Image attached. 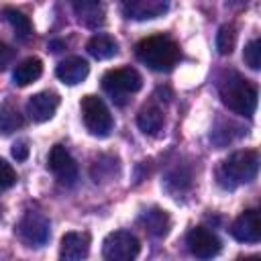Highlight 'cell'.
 Returning <instances> with one entry per match:
<instances>
[{"label": "cell", "instance_id": "cell-9", "mask_svg": "<svg viewBox=\"0 0 261 261\" xmlns=\"http://www.w3.org/2000/svg\"><path fill=\"white\" fill-rule=\"evenodd\" d=\"M186 245L190 249V253L194 257H200V259H210V257H216L220 253V239L204 228V226H194L190 228L188 237H186Z\"/></svg>", "mask_w": 261, "mask_h": 261}, {"label": "cell", "instance_id": "cell-10", "mask_svg": "<svg viewBox=\"0 0 261 261\" xmlns=\"http://www.w3.org/2000/svg\"><path fill=\"white\" fill-rule=\"evenodd\" d=\"M230 234L239 243H259L261 239V218L257 208H249L241 212L232 224H230Z\"/></svg>", "mask_w": 261, "mask_h": 261}, {"label": "cell", "instance_id": "cell-18", "mask_svg": "<svg viewBox=\"0 0 261 261\" xmlns=\"http://www.w3.org/2000/svg\"><path fill=\"white\" fill-rule=\"evenodd\" d=\"M41 73H43V61L39 57H29L14 67L12 80L16 86H29V84L37 82L41 77Z\"/></svg>", "mask_w": 261, "mask_h": 261}, {"label": "cell", "instance_id": "cell-4", "mask_svg": "<svg viewBox=\"0 0 261 261\" xmlns=\"http://www.w3.org/2000/svg\"><path fill=\"white\" fill-rule=\"evenodd\" d=\"M80 108H82V120H84L90 135H94V137H108L110 135L114 120H112V114H110V110L102 98L88 94L82 98Z\"/></svg>", "mask_w": 261, "mask_h": 261}, {"label": "cell", "instance_id": "cell-14", "mask_svg": "<svg viewBox=\"0 0 261 261\" xmlns=\"http://www.w3.org/2000/svg\"><path fill=\"white\" fill-rule=\"evenodd\" d=\"M88 73H90V65H88V61L82 59V57H67V59H63V61L57 65V69H55V75H57L63 84H67V86H77V84H82V82L88 77Z\"/></svg>", "mask_w": 261, "mask_h": 261}, {"label": "cell", "instance_id": "cell-6", "mask_svg": "<svg viewBox=\"0 0 261 261\" xmlns=\"http://www.w3.org/2000/svg\"><path fill=\"white\" fill-rule=\"evenodd\" d=\"M16 237L27 247H43L51 237L49 218L41 212L29 210L16 224Z\"/></svg>", "mask_w": 261, "mask_h": 261}, {"label": "cell", "instance_id": "cell-5", "mask_svg": "<svg viewBox=\"0 0 261 261\" xmlns=\"http://www.w3.org/2000/svg\"><path fill=\"white\" fill-rule=\"evenodd\" d=\"M143 86V77L137 69L133 67H116V69H108L102 75V88L112 96V100H116L118 104L124 102L126 96L139 92Z\"/></svg>", "mask_w": 261, "mask_h": 261}, {"label": "cell", "instance_id": "cell-3", "mask_svg": "<svg viewBox=\"0 0 261 261\" xmlns=\"http://www.w3.org/2000/svg\"><path fill=\"white\" fill-rule=\"evenodd\" d=\"M259 169V153L255 149H243L228 155L218 169V181L222 188H237L241 184H249L255 179Z\"/></svg>", "mask_w": 261, "mask_h": 261}, {"label": "cell", "instance_id": "cell-20", "mask_svg": "<svg viewBox=\"0 0 261 261\" xmlns=\"http://www.w3.org/2000/svg\"><path fill=\"white\" fill-rule=\"evenodd\" d=\"M24 124V118L22 114L18 112V106L12 104L10 100H6L2 106H0V130L4 135H10L14 133L16 128H20Z\"/></svg>", "mask_w": 261, "mask_h": 261}, {"label": "cell", "instance_id": "cell-2", "mask_svg": "<svg viewBox=\"0 0 261 261\" xmlns=\"http://www.w3.org/2000/svg\"><path fill=\"white\" fill-rule=\"evenodd\" d=\"M222 104L241 116H251L257 108V88L237 71H228L220 80Z\"/></svg>", "mask_w": 261, "mask_h": 261}, {"label": "cell", "instance_id": "cell-12", "mask_svg": "<svg viewBox=\"0 0 261 261\" xmlns=\"http://www.w3.org/2000/svg\"><path fill=\"white\" fill-rule=\"evenodd\" d=\"M57 106H59V94H55L51 90H45V92H39V94L29 98L27 114L35 122H45V120L53 118Z\"/></svg>", "mask_w": 261, "mask_h": 261}, {"label": "cell", "instance_id": "cell-7", "mask_svg": "<svg viewBox=\"0 0 261 261\" xmlns=\"http://www.w3.org/2000/svg\"><path fill=\"white\" fill-rule=\"evenodd\" d=\"M139 239L128 230H114L102 243V257L108 261H130L139 255Z\"/></svg>", "mask_w": 261, "mask_h": 261}, {"label": "cell", "instance_id": "cell-16", "mask_svg": "<svg viewBox=\"0 0 261 261\" xmlns=\"http://www.w3.org/2000/svg\"><path fill=\"white\" fill-rule=\"evenodd\" d=\"M141 224L143 228L153 234V237H165L169 232V226H171V220H169V214L161 208H151V210H145L143 216H141Z\"/></svg>", "mask_w": 261, "mask_h": 261}, {"label": "cell", "instance_id": "cell-24", "mask_svg": "<svg viewBox=\"0 0 261 261\" xmlns=\"http://www.w3.org/2000/svg\"><path fill=\"white\" fill-rule=\"evenodd\" d=\"M16 184V171L12 169V165L4 159H0V192L10 190Z\"/></svg>", "mask_w": 261, "mask_h": 261}, {"label": "cell", "instance_id": "cell-17", "mask_svg": "<svg viewBox=\"0 0 261 261\" xmlns=\"http://www.w3.org/2000/svg\"><path fill=\"white\" fill-rule=\"evenodd\" d=\"M163 122H165L163 112H161L157 106H153V104L143 106V108L139 110V114H137V124H139V128H141L145 135H149V137H157V135L163 130Z\"/></svg>", "mask_w": 261, "mask_h": 261}, {"label": "cell", "instance_id": "cell-21", "mask_svg": "<svg viewBox=\"0 0 261 261\" xmlns=\"http://www.w3.org/2000/svg\"><path fill=\"white\" fill-rule=\"evenodd\" d=\"M4 18L10 22L14 35L20 39V41H29V37L33 35V24L29 20V16L16 8H4Z\"/></svg>", "mask_w": 261, "mask_h": 261}, {"label": "cell", "instance_id": "cell-8", "mask_svg": "<svg viewBox=\"0 0 261 261\" xmlns=\"http://www.w3.org/2000/svg\"><path fill=\"white\" fill-rule=\"evenodd\" d=\"M47 167L63 186H73L77 179V163L63 145H53L47 157Z\"/></svg>", "mask_w": 261, "mask_h": 261}, {"label": "cell", "instance_id": "cell-15", "mask_svg": "<svg viewBox=\"0 0 261 261\" xmlns=\"http://www.w3.org/2000/svg\"><path fill=\"white\" fill-rule=\"evenodd\" d=\"M69 4L82 24L96 29L104 22V10H102L100 0H69Z\"/></svg>", "mask_w": 261, "mask_h": 261}, {"label": "cell", "instance_id": "cell-23", "mask_svg": "<svg viewBox=\"0 0 261 261\" xmlns=\"http://www.w3.org/2000/svg\"><path fill=\"white\" fill-rule=\"evenodd\" d=\"M243 59L245 63L251 67V69H259L261 65V41L259 39H251L247 45H245V51H243Z\"/></svg>", "mask_w": 261, "mask_h": 261}, {"label": "cell", "instance_id": "cell-19", "mask_svg": "<svg viewBox=\"0 0 261 261\" xmlns=\"http://www.w3.org/2000/svg\"><path fill=\"white\" fill-rule=\"evenodd\" d=\"M88 53L94 57V59H110L118 53V43L110 37V35H104V33H98L94 35L88 45H86Z\"/></svg>", "mask_w": 261, "mask_h": 261}, {"label": "cell", "instance_id": "cell-13", "mask_svg": "<svg viewBox=\"0 0 261 261\" xmlns=\"http://www.w3.org/2000/svg\"><path fill=\"white\" fill-rule=\"evenodd\" d=\"M120 8L126 18L145 20L161 16L169 8V0H120Z\"/></svg>", "mask_w": 261, "mask_h": 261}, {"label": "cell", "instance_id": "cell-11", "mask_svg": "<svg viewBox=\"0 0 261 261\" xmlns=\"http://www.w3.org/2000/svg\"><path fill=\"white\" fill-rule=\"evenodd\" d=\"M90 232L86 230H71L65 232L59 247V257L63 261H80L86 259L90 253Z\"/></svg>", "mask_w": 261, "mask_h": 261}, {"label": "cell", "instance_id": "cell-26", "mask_svg": "<svg viewBox=\"0 0 261 261\" xmlns=\"http://www.w3.org/2000/svg\"><path fill=\"white\" fill-rule=\"evenodd\" d=\"M12 157H14L16 161H24V159L29 157V147H27L24 141L14 143V147H12Z\"/></svg>", "mask_w": 261, "mask_h": 261}, {"label": "cell", "instance_id": "cell-22", "mask_svg": "<svg viewBox=\"0 0 261 261\" xmlns=\"http://www.w3.org/2000/svg\"><path fill=\"white\" fill-rule=\"evenodd\" d=\"M237 43V29L234 24H222L216 33V49L220 55H230Z\"/></svg>", "mask_w": 261, "mask_h": 261}, {"label": "cell", "instance_id": "cell-1", "mask_svg": "<svg viewBox=\"0 0 261 261\" xmlns=\"http://www.w3.org/2000/svg\"><path fill=\"white\" fill-rule=\"evenodd\" d=\"M137 59L155 71H169L179 59V47L165 35L145 37L135 47Z\"/></svg>", "mask_w": 261, "mask_h": 261}, {"label": "cell", "instance_id": "cell-25", "mask_svg": "<svg viewBox=\"0 0 261 261\" xmlns=\"http://www.w3.org/2000/svg\"><path fill=\"white\" fill-rule=\"evenodd\" d=\"M14 55H16V51H14L10 45H6V43L0 41V71H4V69L12 63Z\"/></svg>", "mask_w": 261, "mask_h": 261}]
</instances>
